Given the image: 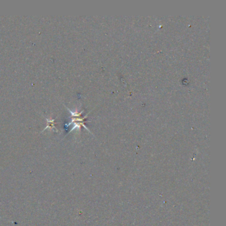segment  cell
Wrapping results in <instances>:
<instances>
[{
  "instance_id": "1",
  "label": "cell",
  "mask_w": 226,
  "mask_h": 226,
  "mask_svg": "<svg viewBox=\"0 0 226 226\" xmlns=\"http://www.w3.org/2000/svg\"><path fill=\"white\" fill-rule=\"evenodd\" d=\"M55 119H52V120H49V119H47V123H48V125H47V127H46V128H45V129H44V130H45V129H47V128H51V129H54V128H55ZM44 130H43V131H44Z\"/></svg>"
}]
</instances>
